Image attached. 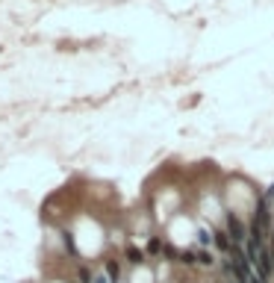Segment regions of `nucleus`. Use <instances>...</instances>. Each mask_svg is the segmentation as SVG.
Segmentation results:
<instances>
[{
	"label": "nucleus",
	"instance_id": "nucleus-1",
	"mask_svg": "<svg viewBox=\"0 0 274 283\" xmlns=\"http://www.w3.org/2000/svg\"><path fill=\"white\" fill-rule=\"evenodd\" d=\"M177 262H183V266H201V269H209V266H213V257H209L206 251H183Z\"/></svg>",
	"mask_w": 274,
	"mask_h": 283
},
{
	"label": "nucleus",
	"instance_id": "nucleus-2",
	"mask_svg": "<svg viewBox=\"0 0 274 283\" xmlns=\"http://www.w3.org/2000/svg\"><path fill=\"white\" fill-rule=\"evenodd\" d=\"M127 262H130V266H142L144 254L139 251V248H127Z\"/></svg>",
	"mask_w": 274,
	"mask_h": 283
},
{
	"label": "nucleus",
	"instance_id": "nucleus-3",
	"mask_svg": "<svg viewBox=\"0 0 274 283\" xmlns=\"http://www.w3.org/2000/svg\"><path fill=\"white\" fill-rule=\"evenodd\" d=\"M147 254H151V257H156V254H165V248H162V242H159L156 236L147 242Z\"/></svg>",
	"mask_w": 274,
	"mask_h": 283
},
{
	"label": "nucleus",
	"instance_id": "nucleus-4",
	"mask_svg": "<svg viewBox=\"0 0 274 283\" xmlns=\"http://www.w3.org/2000/svg\"><path fill=\"white\" fill-rule=\"evenodd\" d=\"M118 262H115V259H109L107 262V274H109V280H118Z\"/></svg>",
	"mask_w": 274,
	"mask_h": 283
},
{
	"label": "nucleus",
	"instance_id": "nucleus-5",
	"mask_svg": "<svg viewBox=\"0 0 274 283\" xmlns=\"http://www.w3.org/2000/svg\"><path fill=\"white\" fill-rule=\"evenodd\" d=\"M209 236H213V233H209V230L203 227V230H201V245H209Z\"/></svg>",
	"mask_w": 274,
	"mask_h": 283
},
{
	"label": "nucleus",
	"instance_id": "nucleus-6",
	"mask_svg": "<svg viewBox=\"0 0 274 283\" xmlns=\"http://www.w3.org/2000/svg\"><path fill=\"white\" fill-rule=\"evenodd\" d=\"M95 283H112V280H109V277H103V274H97V277H95Z\"/></svg>",
	"mask_w": 274,
	"mask_h": 283
}]
</instances>
